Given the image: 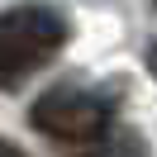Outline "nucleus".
<instances>
[{"label": "nucleus", "mask_w": 157, "mask_h": 157, "mask_svg": "<svg viewBox=\"0 0 157 157\" xmlns=\"http://www.w3.org/2000/svg\"><path fill=\"white\" fill-rule=\"evenodd\" d=\"M0 157H29V152H19L14 143H5V138H0Z\"/></svg>", "instance_id": "obj_4"}, {"label": "nucleus", "mask_w": 157, "mask_h": 157, "mask_svg": "<svg viewBox=\"0 0 157 157\" xmlns=\"http://www.w3.org/2000/svg\"><path fill=\"white\" fill-rule=\"evenodd\" d=\"M67 43V19L48 5H19L0 14V81L19 86L38 67H48Z\"/></svg>", "instance_id": "obj_1"}, {"label": "nucleus", "mask_w": 157, "mask_h": 157, "mask_svg": "<svg viewBox=\"0 0 157 157\" xmlns=\"http://www.w3.org/2000/svg\"><path fill=\"white\" fill-rule=\"evenodd\" d=\"M29 124L38 133L57 138V143H76L90 147L100 133H109V105L95 95V90H76V86H62L38 95V105L29 109Z\"/></svg>", "instance_id": "obj_2"}, {"label": "nucleus", "mask_w": 157, "mask_h": 157, "mask_svg": "<svg viewBox=\"0 0 157 157\" xmlns=\"http://www.w3.org/2000/svg\"><path fill=\"white\" fill-rule=\"evenodd\" d=\"M90 157H143L138 133H100L90 143Z\"/></svg>", "instance_id": "obj_3"}]
</instances>
